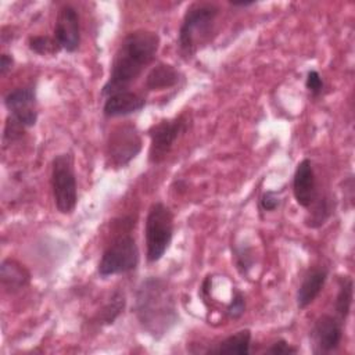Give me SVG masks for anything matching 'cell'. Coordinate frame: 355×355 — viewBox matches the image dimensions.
Listing matches in <instances>:
<instances>
[{"instance_id": "6da1fadb", "label": "cell", "mask_w": 355, "mask_h": 355, "mask_svg": "<svg viewBox=\"0 0 355 355\" xmlns=\"http://www.w3.org/2000/svg\"><path fill=\"white\" fill-rule=\"evenodd\" d=\"M159 49V36L154 31L136 29L121 42L107 82L101 89L104 97L116 92L129 90L143 71L154 61Z\"/></svg>"}, {"instance_id": "7a4b0ae2", "label": "cell", "mask_w": 355, "mask_h": 355, "mask_svg": "<svg viewBox=\"0 0 355 355\" xmlns=\"http://www.w3.org/2000/svg\"><path fill=\"white\" fill-rule=\"evenodd\" d=\"M135 312L141 327L153 337H161L179 320L176 301L161 277L144 279L136 291Z\"/></svg>"}, {"instance_id": "3957f363", "label": "cell", "mask_w": 355, "mask_h": 355, "mask_svg": "<svg viewBox=\"0 0 355 355\" xmlns=\"http://www.w3.org/2000/svg\"><path fill=\"white\" fill-rule=\"evenodd\" d=\"M220 8L215 3L197 1L187 7L178 35V47L184 58L193 57L215 29Z\"/></svg>"}, {"instance_id": "277c9868", "label": "cell", "mask_w": 355, "mask_h": 355, "mask_svg": "<svg viewBox=\"0 0 355 355\" xmlns=\"http://www.w3.org/2000/svg\"><path fill=\"white\" fill-rule=\"evenodd\" d=\"M173 237V214L164 202L157 201L148 208L144 223L146 258L158 262L168 251Z\"/></svg>"}, {"instance_id": "5b68a950", "label": "cell", "mask_w": 355, "mask_h": 355, "mask_svg": "<svg viewBox=\"0 0 355 355\" xmlns=\"http://www.w3.org/2000/svg\"><path fill=\"white\" fill-rule=\"evenodd\" d=\"M50 182L57 211L62 215L72 214L78 202V184L73 155L71 153L57 154L53 158Z\"/></svg>"}, {"instance_id": "8992f818", "label": "cell", "mask_w": 355, "mask_h": 355, "mask_svg": "<svg viewBox=\"0 0 355 355\" xmlns=\"http://www.w3.org/2000/svg\"><path fill=\"white\" fill-rule=\"evenodd\" d=\"M139 248L129 233L118 234L104 250L97 272L101 277L128 273L139 265Z\"/></svg>"}, {"instance_id": "52a82bcc", "label": "cell", "mask_w": 355, "mask_h": 355, "mask_svg": "<svg viewBox=\"0 0 355 355\" xmlns=\"http://www.w3.org/2000/svg\"><path fill=\"white\" fill-rule=\"evenodd\" d=\"M141 150V136L133 123H122L114 128L107 139L105 159L112 168H123L137 157Z\"/></svg>"}, {"instance_id": "ba28073f", "label": "cell", "mask_w": 355, "mask_h": 355, "mask_svg": "<svg viewBox=\"0 0 355 355\" xmlns=\"http://www.w3.org/2000/svg\"><path fill=\"white\" fill-rule=\"evenodd\" d=\"M189 125H190V119L184 114L171 118V119H162L161 122L153 125L148 130V136H150L148 161H150V164L157 165V164L162 162L171 153L176 140L187 132Z\"/></svg>"}, {"instance_id": "9c48e42d", "label": "cell", "mask_w": 355, "mask_h": 355, "mask_svg": "<svg viewBox=\"0 0 355 355\" xmlns=\"http://www.w3.org/2000/svg\"><path fill=\"white\" fill-rule=\"evenodd\" d=\"M4 107L10 119L22 128H32L37 122V101L33 86H22L10 90L4 96Z\"/></svg>"}, {"instance_id": "30bf717a", "label": "cell", "mask_w": 355, "mask_h": 355, "mask_svg": "<svg viewBox=\"0 0 355 355\" xmlns=\"http://www.w3.org/2000/svg\"><path fill=\"white\" fill-rule=\"evenodd\" d=\"M343 323L337 316L324 313L315 320L311 341L315 354H330L336 351L343 340Z\"/></svg>"}, {"instance_id": "8fae6325", "label": "cell", "mask_w": 355, "mask_h": 355, "mask_svg": "<svg viewBox=\"0 0 355 355\" xmlns=\"http://www.w3.org/2000/svg\"><path fill=\"white\" fill-rule=\"evenodd\" d=\"M54 39L58 46L68 53H73L79 49L80 22L75 7L65 4L58 10L54 26Z\"/></svg>"}, {"instance_id": "7c38bea8", "label": "cell", "mask_w": 355, "mask_h": 355, "mask_svg": "<svg viewBox=\"0 0 355 355\" xmlns=\"http://www.w3.org/2000/svg\"><path fill=\"white\" fill-rule=\"evenodd\" d=\"M293 194L297 204L302 208H308L319 194L315 169L309 158H304L295 168L293 178Z\"/></svg>"}, {"instance_id": "4fadbf2b", "label": "cell", "mask_w": 355, "mask_h": 355, "mask_svg": "<svg viewBox=\"0 0 355 355\" xmlns=\"http://www.w3.org/2000/svg\"><path fill=\"white\" fill-rule=\"evenodd\" d=\"M146 98L132 90H122L105 97L103 114L108 118L126 116L144 108Z\"/></svg>"}, {"instance_id": "5bb4252c", "label": "cell", "mask_w": 355, "mask_h": 355, "mask_svg": "<svg viewBox=\"0 0 355 355\" xmlns=\"http://www.w3.org/2000/svg\"><path fill=\"white\" fill-rule=\"evenodd\" d=\"M327 276L329 270L323 266L312 268L306 272L297 290V306L300 309H305L316 300L326 284Z\"/></svg>"}, {"instance_id": "9a60e30c", "label": "cell", "mask_w": 355, "mask_h": 355, "mask_svg": "<svg viewBox=\"0 0 355 355\" xmlns=\"http://www.w3.org/2000/svg\"><path fill=\"white\" fill-rule=\"evenodd\" d=\"M0 280L6 291L15 293L29 284L31 275L26 268H24V265L17 262L15 259L7 258L1 262L0 266Z\"/></svg>"}, {"instance_id": "2e32d148", "label": "cell", "mask_w": 355, "mask_h": 355, "mask_svg": "<svg viewBox=\"0 0 355 355\" xmlns=\"http://www.w3.org/2000/svg\"><path fill=\"white\" fill-rule=\"evenodd\" d=\"M180 80V72L171 64L159 62L150 69L146 76L144 87L150 92L175 87Z\"/></svg>"}, {"instance_id": "e0dca14e", "label": "cell", "mask_w": 355, "mask_h": 355, "mask_svg": "<svg viewBox=\"0 0 355 355\" xmlns=\"http://www.w3.org/2000/svg\"><path fill=\"white\" fill-rule=\"evenodd\" d=\"M306 209L308 215L305 218V225L311 229H318L323 226L334 212V198L326 193L318 194L315 201Z\"/></svg>"}, {"instance_id": "ac0fdd59", "label": "cell", "mask_w": 355, "mask_h": 355, "mask_svg": "<svg viewBox=\"0 0 355 355\" xmlns=\"http://www.w3.org/2000/svg\"><path fill=\"white\" fill-rule=\"evenodd\" d=\"M251 351V331L248 329H241L234 334L226 337L216 348L208 349L214 354H227V355H247Z\"/></svg>"}, {"instance_id": "d6986e66", "label": "cell", "mask_w": 355, "mask_h": 355, "mask_svg": "<svg viewBox=\"0 0 355 355\" xmlns=\"http://www.w3.org/2000/svg\"><path fill=\"white\" fill-rule=\"evenodd\" d=\"M352 298H354L352 279L349 276H338V290L336 295L334 309H336V316L344 323L349 315Z\"/></svg>"}, {"instance_id": "ffe728a7", "label": "cell", "mask_w": 355, "mask_h": 355, "mask_svg": "<svg viewBox=\"0 0 355 355\" xmlns=\"http://www.w3.org/2000/svg\"><path fill=\"white\" fill-rule=\"evenodd\" d=\"M125 302H126V300H125L123 293H121L119 290L114 291V294L111 295V298L108 300V302L103 306V309L100 312V320L105 324L114 323V320L123 311Z\"/></svg>"}, {"instance_id": "44dd1931", "label": "cell", "mask_w": 355, "mask_h": 355, "mask_svg": "<svg viewBox=\"0 0 355 355\" xmlns=\"http://www.w3.org/2000/svg\"><path fill=\"white\" fill-rule=\"evenodd\" d=\"M28 46L33 53L40 54V55L55 54L61 49L58 46L57 40L54 37H49V36H31Z\"/></svg>"}, {"instance_id": "7402d4cb", "label": "cell", "mask_w": 355, "mask_h": 355, "mask_svg": "<svg viewBox=\"0 0 355 355\" xmlns=\"http://www.w3.org/2000/svg\"><path fill=\"white\" fill-rule=\"evenodd\" d=\"M233 257H234V262H236V268L239 269V272L241 275H247L248 270L252 268V254L251 250L247 247H234L233 250Z\"/></svg>"}, {"instance_id": "603a6c76", "label": "cell", "mask_w": 355, "mask_h": 355, "mask_svg": "<svg viewBox=\"0 0 355 355\" xmlns=\"http://www.w3.org/2000/svg\"><path fill=\"white\" fill-rule=\"evenodd\" d=\"M245 312V298L244 294L241 291H239L237 288H234L233 291V297L230 300V302L226 306V315L230 319H239L244 315Z\"/></svg>"}, {"instance_id": "cb8c5ba5", "label": "cell", "mask_w": 355, "mask_h": 355, "mask_svg": "<svg viewBox=\"0 0 355 355\" xmlns=\"http://www.w3.org/2000/svg\"><path fill=\"white\" fill-rule=\"evenodd\" d=\"M282 191H275V190H266L262 193L259 198V205L265 212H272L280 207L282 198H280Z\"/></svg>"}, {"instance_id": "d4e9b609", "label": "cell", "mask_w": 355, "mask_h": 355, "mask_svg": "<svg viewBox=\"0 0 355 355\" xmlns=\"http://www.w3.org/2000/svg\"><path fill=\"white\" fill-rule=\"evenodd\" d=\"M305 87H306L308 92H309L312 96H315V97H318L319 94H322L323 87H324V83H323V79H322V76L319 75L318 71H315V69L308 71L306 79H305Z\"/></svg>"}, {"instance_id": "484cf974", "label": "cell", "mask_w": 355, "mask_h": 355, "mask_svg": "<svg viewBox=\"0 0 355 355\" xmlns=\"http://www.w3.org/2000/svg\"><path fill=\"white\" fill-rule=\"evenodd\" d=\"M265 352L273 354V355H287V354L290 355V354H295L297 348L291 347L286 340H277Z\"/></svg>"}, {"instance_id": "4316f807", "label": "cell", "mask_w": 355, "mask_h": 355, "mask_svg": "<svg viewBox=\"0 0 355 355\" xmlns=\"http://www.w3.org/2000/svg\"><path fill=\"white\" fill-rule=\"evenodd\" d=\"M12 65H14L12 55H10L7 53H3L1 57H0V75L6 76L8 73V71H11Z\"/></svg>"}, {"instance_id": "83f0119b", "label": "cell", "mask_w": 355, "mask_h": 355, "mask_svg": "<svg viewBox=\"0 0 355 355\" xmlns=\"http://www.w3.org/2000/svg\"><path fill=\"white\" fill-rule=\"evenodd\" d=\"M233 7H250V6H254L255 1H241V3H230Z\"/></svg>"}]
</instances>
